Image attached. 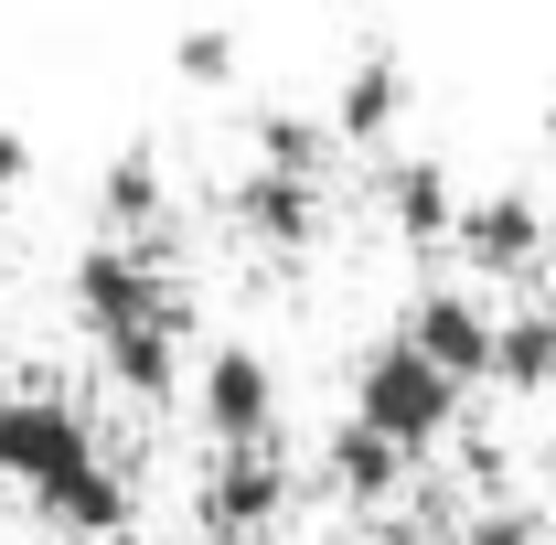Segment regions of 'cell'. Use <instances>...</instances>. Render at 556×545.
Returning <instances> with one entry per match:
<instances>
[{
  "label": "cell",
  "mask_w": 556,
  "mask_h": 545,
  "mask_svg": "<svg viewBox=\"0 0 556 545\" xmlns=\"http://www.w3.org/2000/svg\"><path fill=\"white\" fill-rule=\"evenodd\" d=\"M0 481L33 492L65 535H118L129 524V481L108 471L86 407L54 396V385H0Z\"/></svg>",
  "instance_id": "6da1fadb"
},
{
  "label": "cell",
  "mask_w": 556,
  "mask_h": 545,
  "mask_svg": "<svg viewBox=\"0 0 556 545\" xmlns=\"http://www.w3.org/2000/svg\"><path fill=\"white\" fill-rule=\"evenodd\" d=\"M353 428H375L396 460H428V449L460 428V385H450L407 332H375L364 364H353Z\"/></svg>",
  "instance_id": "7a4b0ae2"
},
{
  "label": "cell",
  "mask_w": 556,
  "mask_h": 545,
  "mask_svg": "<svg viewBox=\"0 0 556 545\" xmlns=\"http://www.w3.org/2000/svg\"><path fill=\"white\" fill-rule=\"evenodd\" d=\"M300 503V471H289V449H214L204 460V481H193V535L204 545H257Z\"/></svg>",
  "instance_id": "3957f363"
},
{
  "label": "cell",
  "mask_w": 556,
  "mask_h": 545,
  "mask_svg": "<svg viewBox=\"0 0 556 545\" xmlns=\"http://www.w3.org/2000/svg\"><path fill=\"white\" fill-rule=\"evenodd\" d=\"M193 417L214 449H268L278 439V364L257 342H204L193 353Z\"/></svg>",
  "instance_id": "277c9868"
},
{
  "label": "cell",
  "mask_w": 556,
  "mask_h": 545,
  "mask_svg": "<svg viewBox=\"0 0 556 545\" xmlns=\"http://www.w3.org/2000/svg\"><path fill=\"white\" fill-rule=\"evenodd\" d=\"M396 332H407L450 385L492 375V300H482V289H460V278H428V289L407 300V321H396Z\"/></svg>",
  "instance_id": "5b68a950"
},
{
  "label": "cell",
  "mask_w": 556,
  "mask_h": 545,
  "mask_svg": "<svg viewBox=\"0 0 556 545\" xmlns=\"http://www.w3.org/2000/svg\"><path fill=\"white\" fill-rule=\"evenodd\" d=\"M450 246H460L471 268H503V278H525L535 257H546V204H535L525 182L460 193V225H450Z\"/></svg>",
  "instance_id": "8992f818"
},
{
  "label": "cell",
  "mask_w": 556,
  "mask_h": 545,
  "mask_svg": "<svg viewBox=\"0 0 556 545\" xmlns=\"http://www.w3.org/2000/svg\"><path fill=\"white\" fill-rule=\"evenodd\" d=\"M375 204H386V225H396L407 246H439V236L460 225V182H450V161L396 150V161H375Z\"/></svg>",
  "instance_id": "52a82bcc"
},
{
  "label": "cell",
  "mask_w": 556,
  "mask_h": 545,
  "mask_svg": "<svg viewBox=\"0 0 556 545\" xmlns=\"http://www.w3.org/2000/svg\"><path fill=\"white\" fill-rule=\"evenodd\" d=\"M225 214L257 236V246H278V257H300L311 236H321V182H300V172H236V193H225Z\"/></svg>",
  "instance_id": "ba28073f"
},
{
  "label": "cell",
  "mask_w": 556,
  "mask_h": 545,
  "mask_svg": "<svg viewBox=\"0 0 556 545\" xmlns=\"http://www.w3.org/2000/svg\"><path fill=\"white\" fill-rule=\"evenodd\" d=\"M396 107H407V65H396L386 43H364L343 65V86H332V139H386Z\"/></svg>",
  "instance_id": "9c48e42d"
},
{
  "label": "cell",
  "mask_w": 556,
  "mask_h": 545,
  "mask_svg": "<svg viewBox=\"0 0 556 545\" xmlns=\"http://www.w3.org/2000/svg\"><path fill=\"white\" fill-rule=\"evenodd\" d=\"M161 204H172V182H161V150H150V139H129V150L97 172V214H108V225L139 246V236H161Z\"/></svg>",
  "instance_id": "30bf717a"
},
{
  "label": "cell",
  "mask_w": 556,
  "mask_h": 545,
  "mask_svg": "<svg viewBox=\"0 0 556 545\" xmlns=\"http://www.w3.org/2000/svg\"><path fill=\"white\" fill-rule=\"evenodd\" d=\"M492 375L546 396L556 385V300H525V310H492Z\"/></svg>",
  "instance_id": "8fae6325"
},
{
  "label": "cell",
  "mask_w": 556,
  "mask_h": 545,
  "mask_svg": "<svg viewBox=\"0 0 556 545\" xmlns=\"http://www.w3.org/2000/svg\"><path fill=\"white\" fill-rule=\"evenodd\" d=\"M247 139H257V172H300V182H321L332 172V118H300V107H247Z\"/></svg>",
  "instance_id": "7c38bea8"
},
{
  "label": "cell",
  "mask_w": 556,
  "mask_h": 545,
  "mask_svg": "<svg viewBox=\"0 0 556 545\" xmlns=\"http://www.w3.org/2000/svg\"><path fill=\"white\" fill-rule=\"evenodd\" d=\"M321 471H332V492H343V503H386V492L407 481V460H396L375 428H353V417H343V428L321 439Z\"/></svg>",
  "instance_id": "4fadbf2b"
},
{
  "label": "cell",
  "mask_w": 556,
  "mask_h": 545,
  "mask_svg": "<svg viewBox=\"0 0 556 545\" xmlns=\"http://www.w3.org/2000/svg\"><path fill=\"white\" fill-rule=\"evenodd\" d=\"M450 545H535V514L525 503H482V514H460Z\"/></svg>",
  "instance_id": "5bb4252c"
},
{
  "label": "cell",
  "mask_w": 556,
  "mask_h": 545,
  "mask_svg": "<svg viewBox=\"0 0 556 545\" xmlns=\"http://www.w3.org/2000/svg\"><path fill=\"white\" fill-rule=\"evenodd\" d=\"M172 65L182 75H236V33H172Z\"/></svg>",
  "instance_id": "9a60e30c"
},
{
  "label": "cell",
  "mask_w": 556,
  "mask_h": 545,
  "mask_svg": "<svg viewBox=\"0 0 556 545\" xmlns=\"http://www.w3.org/2000/svg\"><path fill=\"white\" fill-rule=\"evenodd\" d=\"M22 172H33V139H22V129H0V193H11Z\"/></svg>",
  "instance_id": "2e32d148"
},
{
  "label": "cell",
  "mask_w": 556,
  "mask_h": 545,
  "mask_svg": "<svg viewBox=\"0 0 556 545\" xmlns=\"http://www.w3.org/2000/svg\"><path fill=\"white\" fill-rule=\"evenodd\" d=\"M546 257H556V204H546Z\"/></svg>",
  "instance_id": "e0dca14e"
},
{
  "label": "cell",
  "mask_w": 556,
  "mask_h": 545,
  "mask_svg": "<svg viewBox=\"0 0 556 545\" xmlns=\"http://www.w3.org/2000/svg\"><path fill=\"white\" fill-rule=\"evenodd\" d=\"M353 545H396V535H353Z\"/></svg>",
  "instance_id": "ac0fdd59"
},
{
  "label": "cell",
  "mask_w": 556,
  "mask_h": 545,
  "mask_svg": "<svg viewBox=\"0 0 556 545\" xmlns=\"http://www.w3.org/2000/svg\"><path fill=\"white\" fill-rule=\"evenodd\" d=\"M546 139H556V97H546Z\"/></svg>",
  "instance_id": "d6986e66"
}]
</instances>
